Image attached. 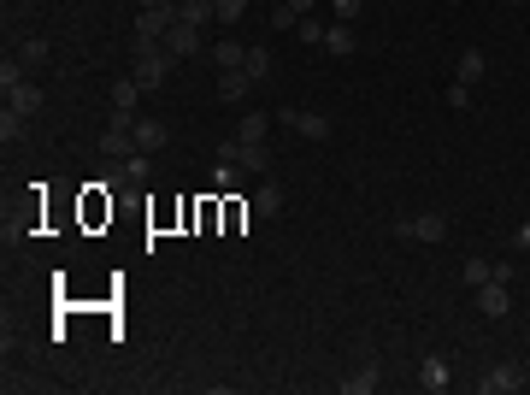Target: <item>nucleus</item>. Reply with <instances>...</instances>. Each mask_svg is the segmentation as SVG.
Returning <instances> with one entry per match:
<instances>
[{
    "label": "nucleus",
    "instance_id": "nucleus-1",
    "mask_svg": "<svg viewBox=\"0 0 530 395\" xmlns=\"http://www.w3.org/2000/svg\"><path fill=\"white\" fill-rule=\"evenodd\" d=\"M277 125H289L301 142H331V136H336L331 113H312V106H277Z\"/></svg>",
    "mask_w": 530,
    "mask_h": 395
},
{
    "label": "nucleus",
    "instance_id": "nucleus-2",
    "mask_svg": "<svg viewBox=\"0 0 530 395\" xmlns=\"http://www.w3.org/2000/svg\"><path fill=\"white\" fill-rule=\"evenodd\" d=\"M154 177V154H130V159H112L107 166V183L100 189H142Z\"/></svg>",
    "mask_w": 530,
    "mask_h": 395
},
{
    "label": "nucleus",
    "instance_id": "nucleus-3",
    "mask_svg": "<svg viewBox=\"0 0 530 395\" xmlns=\"http://www.w3.org/2000/svg\"><path fill=\"white\" fill-rule=\"evenodd\" d=\"M130 77L142 83V89H159V83L171 77V54H166V47H136V59H130Z\"/></svg>",
    "mask_w": 530,
    "mask_h": 395
},
{
    "label": "nucleus",
    "instance_id": "nucleus-4",
    "mask_svg": "<svg viewBox=\"0 0 530 395\" xmlns=\"http://www.w3.org/2000/svg\"><path fill=\"white\" fill-rule=\"evenodd\" d=\"M171 24H177V6H142L136 12V47H159Z\"/></svg>",
    "mask_w": 530,
    "mask_h": 395
},
{
    "label": "nucleus",
    "instance_id": "nucleus-5",
    "mask_svg": "<svg viewBox=\"0 0 530 395\" xmlns=\"http://www.w3.org/2000/svg\"><path fill=\"white\" fill-rule=\"evenodd\" d=\"M389 230H395L401 242H442L448 237V218L442 213H413V218H395Z\"/></svg>",
    "mask_w": 530,
    "mask_h": 395
},
{
    "label": "nucleus",
    "instance_id": "nucleus-6",
    "mask_svg": "<svg viewBox=\"0 0 530 395\" xmlns=\"http://www.w3.org/2000/svg\"><path fill=\"white\" fill-rule=\"evenodd\" d=\"M484 395H513V390H525V366L519 360H495L484 372V384H477Z\"/></svg>",
    "mask_w": 530,
    "mask_h": 395
},
{
    "label": "nucleus",
    "instance_id": "nucleus-7",
    "mask_svg": "<svg viewBox=\"0 0 530 395\" xmlns=\"http://www.w3.org/2000/svg\"><path fill=\"white\" fill-rule=\"evenodd\" d=\"M477 307H484V319H507L513 313V283H501V278L477 283Z\"/></svg>",
    "mask_w": 530,
    "mask_h": 395
},
{
    "label": "nucleus",
    "instance_id": "nucleus-8",
    "mask_svg": "<svg viewBox=\"0 0 530 395\" xmlns=\"http://www.w3.org/2000/svg\"><path fill=\"white\" fill-rule=\"evenodd\" d=\"M6 106H12V113H24V118H36V113H42V106H47V95H42V83H36V77H24V83H12V89H6Z\"/></svg>",
    "mask_w": 530,
    "mask_h": 395
},
{
    "label": "nucleus",
    "instance_id": "nucleus-9",
    "mask_svg": "<svg viewBox=\"0 0 530 395\" xmlns=\"http://www.w3.org/2000/svg\"><path fill=\"white\" fill-rule=\"evenodd\" d=\"M159 47H166L171 59H195V54H200V30H195V24H183V18H177L171 30H166V42H159Z\"/></svg>",
    "mask_w": 530,
    "mask_h": 395
},
{
    "label": "nucleus",
    "instance_id": "nucleus-10",
    "mask_svg": "<svg viewBox=\"0 0 530 395\" xmlns=\"http://www.w3.org/2000/svg\"><path fill=\"white\" fill-rule=\"evenodd\" d=\"M277 213H283V183L265 171V177L254 183V218H277Z\"/></svg>",
    "mask_w": 530,
    "mask_h": 395
},
{
    "label": "nucleus",
    "instance_id": "nucleus-11",
    "mask_svg": "<svg viewBox=\"0 0 530 395\" xmlns=\"http://www.w3.org/2000/svg\"><path fill=\"white\" fill-rule=\"evenodd\" d=\"M484 77H489V54H484V47H465L460 66H454V83H472V89H477Z\"/></svg>",
    "mask_w": 530,
    "mask_h": 395
},
{
    "label": "nucleus",
    "instance_id": "nucleus-12",
    "mask_svg": "<svg viewBox=\"0 0 530 395\" xmlns=\"http://www.w3.org/2000/svg\"><path fill=\"white\" fill-rule=\"evenodd\" d=\"M377 384H383V366H377V360H360V366H353V372L342 378V390H348V395H372Z\"/></svg>",
    "mask_w": 530,
    "mask_h": 395
},
{
    "label": "nucleus",
    "instance_id": "nucleus-13",
    "mask_svg": "<svg viewBox=\"0 0 530 395\" xmlns=\"http://www.w3.org/2000/svg\"><path fill=\"white\" fill-rule=\"evenodd\" d=\"M448 384H454V378H448V360H442V354H424V360H419V390L442 395Z\"/></svg>",
    "mask_w": 530,
    "mask_h": 395
},
{
    "label": "nucleus",
    "instance_id": "nucleus-14",
    "mask_svg": "<svg viewBox=\"0 0 530 395\" xmlns=\"http://www.w3.org/2000/svg\"><path fill=\"white\" fill-rule=\"evenodd\" d=\"M248 95H254V77H248V71L242 66H236V71H219V101H248Z\"/></svg>",
    "mask_w": 530,
    "mask_h": 395
},
{
    "label": "nucleus",
    "instance_id": "nucleus-15",
    "mask_svg": "<svg viewBox=\"0 0 530 395\" xmlns=\"http://www.w3.org/2000/svg\"><path fill=\"white\" fill-rule=\"evenodd\" d=\"M166 142H171V130L159 118H136V154H159Z\"/></svg>",
    "mask_w": 530,
    "mask_h": 395
},
{
    "label": "nucleus",
    "instance_id": "nucleus-16",
    "mask_svg": "<svg viewBox=\"0 0 530 395\" xmlns=\"http://www.w3.org/2000/svg\"><path fill=\"white\" fill-rule=\"evenodd\" d=\"M142 83H136V77H118V83H112V89H107V101H112V113H136V101H142Z\"/></svg>",
    "mask_w": 530,
    "mask_h": 395
},
{
    "label": "nucleus",
    "instance_id": "nucleus-17",
    "mask_svg": "<svg viewBox=\"0 0 530 395\" xmlns=\"http://www.w3.org/2000/svg\"><path fill=\"white\" fill-rule=\"evenodd\" d=\"M177 18L195 24V30H207V24L219 18V0H177Z\"/></svg>",
    "mask_w": 530,
    "mask_h": 395
},
{
    "label": "nucleus",
    "instance_id": "nucleus-18",
    "mask_svg": "<svg viewBox=\"0 0 530 395\" xmlns=\"http://www.w3.org/2000/svg\"><path fill=\"white\" fill-rule=\"evenodd\" d=\"M312 6H324V0H283V6L271 12V24H277V30H295L301 18H312Z\"/></svg>",
    "mask_w": 530,
    "mask_h": 395
},
{
    "label": "nucleus",
    "instance_id": "nucleus-19",
    "mask_svg": "<svg viewBox=\"0 0 530 395\" xmlns=\"http://www.w3.org/2000/svg\"><path fill=\"white\" fill-rule=\"evenodd\" d=\"M353 47H360V35H353V24H331V30H324V54L348 59Z\"/></svg>",
    "mask_w": 530,
    "mask_h": 395
},
{
    "label": "nucleus",
    "instance_id": "nucleus-20",
    "mask_svg": "<svg viewBox=\"0 0 530 395\" xmlns=\"http://www.w3.org/2000/svg\"><path fill=\"white\" fill-rule=\"evenodd\" d=\"M207 54H212V66H219V71H236V66H242V59H248V47H242V42H230V35H224V42H212Z\"/></svg>",
    "mask_w": 530,
    "mask_h": 395
},
{
    "label": "nucleus",
    "instance_id": "nucleus-21",
    "mask_svg": "<svg viewBox=\"0 0 530 395\" xmlns=\"http://www.w3.org/2000/svg\"><path fill=\"white\" fill-rule=\"evenodd\" d=\"M236 159H242L254 177H265V171H271V147H265V142H242V147H236Z\"/></svg>",
    "mask_w": 530,
    "mask_h": 395
},
{
    "label": "nucleus",
    "instance_id": "nucleus-22",
    "mask_svg": "<svg viewBox=\"0 0 530 395\" xmlns=\"http://www.w3.org/2000/svg\"><path fill=\"white\" fill-rule=\"evenodd\" d=\"M277 125V113H248L242 130H236V142H265V130Z\"/></svg>",
    "mask_w": 530,
    "mask_h": 395
},
{
    "label": "nucleus",
    "instance_id": "nucleus-23",
    "mask_svg": "<svg viewBox=\"0 0 530 395\" xmlns=\"http://www.w3.org/2000/svg\"><path fill=\"white\" fill-rule=\"evenodd\" d=\"M248 225H254V201H236L230 195L224 201V230H248Z\"/></svg>",
    "mask_w": 530,
    "mask_h": 395
},
{
    "label": "nucleus",
    "instance_id": "nucleus-24",
    "mask_svg": "<svg viewBox=\"0 0 530 395\" xmlns=\"http://www.w3.org/2000/svg\"><path fill=\"white\" fill-rule=\"evenodd\" d=\"M18 59H24V66H30V71H42L47 59H54V47H47L42 35H30V42H18Z\"/></svg>",
    "mask_w": 530,
    "mask_h": 395
},
{
    "label": "nucleus",
    "instance_id": "nucleus-25",
    "mask_svg": "<svg viewBox=\"0 0 530 395\" xmlns=\"http://www.w3.org/2000/svg\"><path fill=\"white\" fill-rule=\"evenodd\" d=\"M242 71H248V77H254V83H265V77H271V47H248V59H242Z\"/></svg>",
    "mask_w": 530,
    "mask_h": 395
},
{
    "label": "nucleus",
    "instance_id": "nucleus-26",
    "mask_svg": "<svg viewBox=\"0 0 530 395\" xmlns=\"http://www.w3.org/2000/svg\"><path fill=\"white\" fill-rule=\"evenodd\" d=\"M24 136H30V118L6 106V113H0V142H24Z\"/></svg>",
    "mask_w": 530,
    "mask_h": 395
},
{
    "label": "nucleus",
    "instance_id": "nucleus-27",
    "mask_svg": "<svg viewBox=\"0 0 530 395\" xmlns=\"http://www.w3.org/2000/svg\"><path fill=\"white\" fill-rule=\"evenodd\" d=\"M324 30H331V24H319V18H301V24H295V42H307V47H324Z\"/></svg>",
    "mask_w": 530,
    "mask_h": 395
},
{
    "label": "nucleus",
    "instance_id": "nucleus-28",
    "mask_svg": "<svg viewBox=\"0 0 530 395\" xmlns=\"http://www.w3.org/2000/svg\"><path fill=\"white\" fill-rule=\"evenodd\" d=\"M489 278H495V260H484V254H472V260H465V283H472V289H477V283H489Z\"/></svg>",
    "mask_w": 530,
    "mask_h": 395
},
{
    "label": "nucleus",
    "instance_id": "nucleus-29",
    "mask_svg": "<svg viewBox=\"0 0 530 395\" xmlns=\"http://www.w3.org/2000/svg\"><path fill=\"white\" fill-rule=\"evenodd\" d=\"M324 6L336 12V24H353V18H360V6H365V0H324Z\"/></svg>",
    "mask_w": 530,
    "mask_h": 395
},
{
    "label": "nucleus",
    "instance_id": "nucleus-30",
    "mask_svg": "<svg viewBox=\"0 0 530 395\" xmlns=\"http://www.w3.org/2000/svg\"><path fill=\"white\" fill-rule=\"evenodd\" d=\"M448 106L465 113V106H472V83H448Z\"/></svg>",
    "mask_w": 530,
    "mask_h": 395
},
{
    "label": "nucleus",
    "instance_id": "nucleus-31",
    "mask_svg": "<svg viewBox=\"0 0 530 395\" xmlns=\"http://www.w3.org/2000/svg\"><path fill=\"white\" fill-rule=\"evenodd\" d=\"M248 12V0H219V24H236Z\"/></svg>",
    "mask_w": 530,
    "mask_h": 395
},
{
    "label": "nucleus",
    "instance_id": "nucleus-32",
    "mask_svg": "<svg viewBox=\"0 0 530 395\" xmlns=\"http://www.w3.org/2000/svg\"><path fill=\"white\" fill-rule=\"evenodd\" d=\"M513 248H519V254L530 248V218H525V225H519V230H513Z\"/></svg>",
    "mask_w": 530,
    "mask_h": 395
},
{
    "label": "nucleus",
    "instance_id": "nucleus-33",
    "mask_svg": "<svg viewBox=\"0 0 530 395\" xmlns=\"http://www.w3.org/2000/svg\"><path fill=\"white\" fill-rule=\"evenodd\" d=\"M148 6H177V0H148Z\"/></svg>",
    "mask_w": 530,
    "mask_h": 395
},
{
    "label": "nucleus",
    "instance_id": "nucleus-34",
    "mask_svg": "<svg viewBox=\"0 0 530 395\" xmlns=\"http://www.w3.org/2000/svg\"><path fill=\"white\" fill-rule=\"evenodd\" d=\"M513 6H525V0H513Z\"/></svg>",
    "mask_w": 530,
    "mask_h": 395
},
{
    "label": "nucleus",
    "instance_id": "nucleus-35",
    "mask_svg": "<svg viewBox=\"0 0 530 395\" xmlns=\"http://www.w3.org/2000/svg\"><path fill=\"white\" fill-rule=\"evenodd\" d=\"M448 6H460V0H448Z\"/></svg>",
    "mask_w": 530,
    "mask_h": 395
}]
</instances>
